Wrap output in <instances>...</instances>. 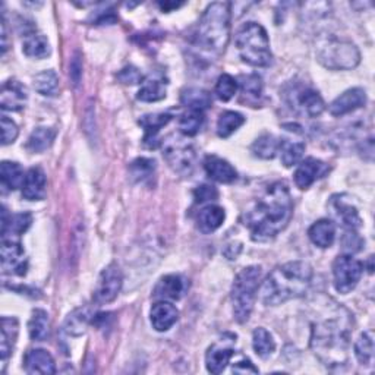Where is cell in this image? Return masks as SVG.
Segmentation results:
<instances>
[{
    "label": "cell",
    "instance_id": "obj_1",
    "mask_svg": "<svg viewBox=\"0 0 375 375\" xmlns=\"http://www.w3.org/2000/svg\"><path fill=\"white\" fill-rule=\"evenodd\" d=\"M293 214L289 188L277 182L258 197L242 214L243 226L255 242H268L283 232Z\"/></svg>",
    "mask_w": 375,
    "mask_h": 375
},
{
    "label": "cell",
    "instance_id": "obj_2",
    "mask_svg": "<svg viewBox=\"0 0 375 375\" xmlns=\"http://www.w3.org/2000/svg\"><path fill=\"white\" fill-rule=\"evenodd\" d=\"M352 315L339 305L329 306L317 317L311 330V349L329 368L345 367L350 346Z\"/></svg>",
    "mask_w": 375,
    "mask_h": 375
},
{
    "label": "cell",
    "instance_id": "obj_3",
    "mask_svg": "<svg viewBox=\"0 0 375 375\" xmlns=\"http://www.w3.org/2000/svg\"><path fill=\"white\" fill-rule=\"evenodd\" d=\"M311 280L313 268L304 261H292L275 267L261 287V301L268 306H277L301 298L311 286Z\"/></svg>",
    "mask_w": 375,
    "mask_h": 375
},
{
    "label": "cell",
    "instance_id": "obj_4",
    "mask_svg": "<svg viewBox=\"0 0 375 375\" xmlns=\"http://www.w3.org/2000/svg\"><path fill=\"white\" fill-rule=\"evenodd\" d=\"M231 5L211 4L193 32V44L203 52L220 56L231 36Z\"/></svg>",
    "mask_w": 375,
    "mask_h": 375
},
{
    "label": "cell",
    "instance_id": "obj_5",
    "mask_svg": "<svg viewBox=\"0 0 375 375\" xmlns=\"http://www.w3.org/2000/svg\"><path fill=\"white\" fill-rule=\"evenodd\" d=\"M240 59L255 68H266L271 63V50L267 31L257 22L243 25L235 39Z\"/></svg>",
    "mask_w": 375,
    "mask_h": 375
},
{
    "label": "cell",
    "instance_id": "obj_6",
    "mask_svg": "<svg viewBox=\"0 0 375 375\" xmlns=\"http://www.w3.org/2000/svg\"><path fill=\"white\" fill-rule=\"evenodd\" d=\"M261 267L250 266L240 270L232 286V306L233 315L239 324L247 322L251 317L257 290L261 282Z\"/></svg>",
    "mask_w": 375,
    "mask_h": 375
},
{
    "label": "cell",
    "instance_id": "obj_7",
    "mask_svg": "<svg viewBox=\"0 0 375 375\" xmlns=\"http://www.w3.org/2000/svg\"><path fill=\"white\" fill-rule=\"evenodd\" d=\"M317 59L327 69L348 71L357 67L361 53L352 41L333 36L320 43L317 47Z\"/></svg>",
    "mask_w": 375,
    "mask_h": 375
},
{
    "label": "cell",
    "instance_id": "obj_8",
    "mask_svg": "<svg viewBox=\"0 0 375 375\" xmlns=\"http://www.w3.org/2000/svg\"><path fill=\"white\" fill-rule=\"evenodd\" d=\"M285 100L293 111L306 118H317L325 109L324 100L318 91L298 83L290 84L285 90Z\"/></svg>",
    "mask_w": 375,
    "mask_h": 375
},
{
    "label": "cell",
    "instance_id": "obj_9",
    "mask_svg": "<svg viewBox=\"0 0 375 375\" xmlns=\"http://www.w3.org/2000/svg\"><path fill=\"white\" fill-rule=\"evenodd\" d=\"M364 273V264L352 255H339L333 263L334 287L341 295H348L357 283Z\"/></svg>",
    "mask_w": 375,
    "mask_h": 375
},
{
    "label": "cell",
    "instance_id": "obj_10",
    "mask_svg": "<svg viewBox=\"0 0 375 375\" xmlns=\"http://www.w3.org/2000/svg\"><path fill=\"white\" fill-rule=\"evenodd\" d=\"M163 156H165L169 166L179 175L188 176L195 166V151L192 145L182 138L168 139L163 145Z\"/></svg>",
    "mask_w": 375,
    "mask_h": 375
},
{
    "label": "cell",
    "instance_id": "obj_11",
    "mask_svg": "<svg viewBox=\"0 0 375 375\" xmlns=\"http://www.w3.org/2000/svg\"><path fill=\"white\" fill-rule=\"evenodd\" d=\"M123 283V275L121 268L116 264H110L106 267L97 282L94 292V301L99 305H106L115 301L119 295Z\"/></svg>",
    "mask_w": 375,
    "mask_h": 375
},
{
    "label": "cell",
    "instance_id": "obj_12",
    "mask_svg": "<svg viewBox=\"0 0 375 375\" xmlns=\"http://www.w3.org/2000/svg\"><path fill=\"white\" fill-rule=\"evenodd\" d=\"M2 270L5 274H16V275H24L27 273L25 251L18 238H4Z\"/></svg>",
    "mask_w": 375,
    "mask_h": 375
},
{
    "label": "cell",
    "instance_id": "obj_13",
    "mask_svg": "<svg viewBox=\"0 0 375 375\" xmlns=\"http://www.w3.org/2000/svg\"><path fill=\"white\" fill-rule=\"evenodd\" d=\"M235 343L236 336L229 334V339L224 337L223 340H219L217 343L208 348L205 355V365L208 372L220 374L224 371L235 353Z\"/></svg>",
    "mask_w": 375,
    "mask_h": 375
},
{
    "label": "cell",
    "instance_id": "obj_14",
    "mask_svg": "<svg viewBox=\"0 0 375 375\" xmlns=\"http://www.w3.org/2000/svg\"><path fill=\"white\" fill-rule=\"evenodd\" d=\"M330 168L324 161L309 157L304 160L295 172V184L301 189H308L315 181L329 173Z\"/></svg>",
    "mask_w": 375,
    "mask_h": 375
},
{
    "label": "cell",
    "instance_id": "obj_15",
    "mask_svg": "<svg viewBox=\"0 0 375 375\" xmlns=\"http://www.w3.org/2000/svg\"><path fill=\"white\" fill-rule=\"evenodd\" d=\"M188 289V282L181 274H169L161 277L154 287V298L161 301H177L181 299Z\"/></svg>",
    "mask_w": 375,
    "mask_h": 375
},
{
    "label": "cell",
    "instance_id": "obj_16",
    "mask_svg": "<svg viewBox=\"0 0 375 375\" xmlns=\"http://www.w3.org/2000/svg\"><path fill=\"white\" fill-rule=\"evenodd\" d=\"M367 104V93L362 88H350L340 94L330 104V113L333 116H345Z\"/></svg>",
    "mask_w": 375,
    "mask_h": 375
},
{
    "label": "cell",
    "instance_id": "obj_17",
    "mask_svg": "<svg viewBox=\"0 0 375 375\" xmlns=\"http://www.w3.org/2000/svg\"><path fill=\"white\" fill-rule=\"evenodd\" d=\"M27 90L25 87L18 83V81L11 79L6 81L2 87V94H0V106L4 110L18 111L25 107L27 103Z\"/></svg>",
    "mask_w": 375,
    "mask_h": 375
},
{
    "label": "cell",
    "instance_id": "obj_18",
    "mask_svg": "<svg viewBox=\"0 0 375 375\" xmlns=\"http://www.w3.org/2000/svg\"><path fill=\"white\" fill-rule=\"evenodd\" d=\"M204 169L213 181L220 184H232L238 177V172L231 163L217 156H207L204 161Z\"/></svg>",
    "mask_w": 375,
    "mask_h": 375
},
{
    "label": "cell",
    "instance_id": "obj_19",
    "mask_svg": "<svg viewBox=\"0 0 375 375\" xmlns=\"http://www.w3.org/2000/svg\"><path fill=\"white\" fill-rule=\"evenodd\" d=\"M47 179L41 168H31L22 185V197L28 201H41L46 197Z\"/></svg>",
    "mask_w": 375,
    "mask_h": 375
},
{
    "label": "cell",
    "instance_id": "obj_20",
    "mask_svg": "<svg viewBox=\"0 0 375 375\" xmlns=\"http://www.w3.org/2000/svg\"><path fill=\"white\" fill-rule=\"evenodd\" d=\"M24 368L27 374H46L56 372V364L53 356L44 349H31L24 360Z\"/></svg>",
    "mask_w": 375,
    "mask_h": 375
},
{
    "label": "cell",
    "instance_id": "obj_21",
    "mask_svg": "<svg viewBox=\"0 0 375 375\" xmlns=\"http://www.w3.org/2000/svg\"><path fill=\"white\" fill-rule=\"evenodd\" d=\"M150 318L153 329H156L157 332H168L176 324L179 318V311L170 302L161 301L153 305Z\"/></svg>",
    "mask_w": 375,
    "mask_h": 375
},
{
    "label": "cell",
    "instance_id": "obj_22",
    "mask_svg": "<svg viewBox=\"0 0 375 375\" xmlns=\"http://www.w3.org/2000/svg\"><path fill=\"white\" fill-rule=\"evenodd\" d=\"M332 208L334 211L336 217L343 223L348 229L356 231L357 227H361V217L357 213V208L348 200H345V195H336L332 198Z\"/></svg>",
    "mask_w": 375,
    "mask_h": 375
},
{
    "label": "cell",
    "instance_id": "obj_23",
    "mask_svg": "<svg viewBox=\"0 0 375 375\" xmlns=\"http://www.w3.org/2000/svg\"><path fill=\"white\" fill-rule=\"evenodd\" d=\"M308 236L314 245L320 248H330L336 239V226L332 220L327 219L318 220L309 227Z\"/></svg>",
    "mask_w": 375,
    "mask_h": 375
},
{
    "label": "cell",
    "instance_id": "obj_24",
    "mask_svg": "<svg viewBox=\"0 0 375 375\" xmlns=\"http://www.w3.org/2000/svg\"><path fill=\"white\" fill-rule=\"evenodd\" d=\"M32 223V216L29 213H20L8 216L4 208L2 219V238H18L24 235Z\"/></svg>",
    "mask_w": 375,
    "mask_h": 375
},
{
    "label": "cell",
    "instance_id": "obj_25",
    "mask_svg": "<svg viewBox=\"0 0 375 375\" xmlns=\"http://www.w3.org/2000/svg\"><path fill=\"white\" fill-rule=\"evenodd\" d=\"M224 219H226V213H224V210L221 207H219V205H207L203 210H200V213L197 216L198 229L203 233L214 232L223 224Z\"/></svg>",
    "mask_w": 375,
    "mask_h": 375
},
{
    "label": "cell",
    "instance_id": "obj_26",
    "mask_svg": "<svg viewBox=\"0 0 375 375\" xmlns=\"http://www.w3.org/2000/svg\"><path fill=\"white\" fill-rule=\"evenodd\" d=\"M172 121V115L170 113H154V115H145L139 119V125L145 129V138H144V142L145 144H150L151 149H154L156 146V138H157V134H158V130L163 128V126H166L169 122Z\"/></svg>",
    "mask_w": 375,
    "mask_h": 375
},
{
    "label": "cell",
    "instance_id": "obj_27",
    "mask_svg": "<svg viewBox=\"0 0 375 375\" xmlns=\"http://www.w3.org/2000/svg\"><path fill=\"white\" fill-rule=\"evenodd\" d=\"M55 138H56V129L40 126L31 132L27 141V150L31 153H43L47 149H50Z\"/></svg>",
    "mask_w": 375,
    "mask_h": 375
},
{
    "label": "cell",
    "instance_id": "obj_28",
    "mask_svg": "<svg viewBox=\"0 0 375 375\" xmlns=\"http://www.w3.org/2000/svg\"><path fill=\"white\" fill-rule=\"evenodd\" d=\"M18 320L13 317H4L2 318V336H0V355L2 360L6 361L11 355L16 337H18Z\"/></svg>",
    "mask_w": 375,
    "mask_h": 375
},
{
    "label": "cell",
    "instance_id": "obj_29",
    "mask_svg": "<svg viewBox=\"0 0 375 375\" xmlns=\"http://www.w3.org/2000/svg\"><path fill=\"white\" fill-rule=\"evenodd\" d=\"M28 332L34 341H44L50 336V318L43 309H34L28 322Z\"/></svg>",
    "mask_w": 375,
    "mask_h": 375
},
{
    "label": "cell",
    "instance_id": "obj_30",
    "mask_svg": "<svg viewBox=\"0 0 375 375\" xmlns=\"http://www.w3.org/2000/svg\"><path fill=\"white\" fill-rule=\"evenodd\" d=\"M25 173L21 168L20 163L15 161H4L2 170H0V179H2V185L11 191L22 188L25 181Z\"/></svg>",
    "mask_w": 375,
    "mask_h": 375
},
{
    "label": "cell",
    "instance_id": "obj_31",
    "mask_svg": "<svg viewBox=\"0 0 375 375\" xmlns=\"http://www.w3.org/2000/svg\"><path fill=\"white\" fill-rule=\"evenodd\" d=\"M22 50L28 57L32 59H44L52 53L50 43H48V40L43 34L27 36L22 44Z\"/></svg>",
    "mask_w": 375,
    "mask_h": 375
},
{
    "label": "cell",
    "instance_id": "obj_32",
    "mask_svg": "<svg viewBox=\"0 0 375 375\" xmlns=\"http://www.w3.org/2000/svg\"><path fill=\"white\" fill-rule=\"evenodd\" d=\"M181 103L188 110L204 111L211 106V95L203 88H186L182 91Z\"/></svg>",
    "mask_w": 375,
    "mask_h": 375
},
{
    "label": "cell",
    "instance_id": "obj_33",
    "mask_svg": "<svg viewBox=\"0 0 375 375\" xmlns=\"http://www.w3.org/2000/svg\"><path fill=\"white\" fill-rule=\"evenodd\" d=\"M36 91L46 97H55L59 93V76L53 69L43 71L32 79Z\"/></svg>",
    "mask_w": 375,
    "mask_h": 375
},
{
    "label": "cell",
    "instance_id": "obj_34",
    "mask_svg": "<svg viewBox=\"0 0 375 375\" xmlns=\"http://www.w3.org/2000/svg\"><path fill=\"white\" fill-rule=\"evenodd\" d=\"M90 320H91V315L87 308L75 309L72 314L68 315L67 321H64L63 329L71 336H83L87 332Z\"/></svg>",
    "mask_w": 375,
    "mask_h": 375
},
{
    "label": "cell",
    "instance_id": "obj_35",
    "mask_svg": "<svg viewBox=\"0 0 375 375\" xmlns=\"http://www.w3.org/2000/svg\"><path fill=\"white\" fill-rule=\"evenodd\" d=\"M279 153H280V158L283 165L286 168H292L298 165V163L302 160L304 153H305V144L299 141H290V139L280 141Z\"/></svg>",
    "mask_w": 375,
    "mask_h": 375
},
{
    "label": "cell",
    "instance_id": "obj_36",
    "mask_svg": "<svg viewBox=\"0 0 375 375\" xmlns=\"http://www.w3.org/2000/svg\"><path fill=\"white\" fill-rule=\"evenodd\" d=\"M280 141L270 134H264L255 139V142L251 146V151L255 157L270 160L274 158L275 154L279 153Z\"/></svg>",
    "mask_w": 375,
    "mask_h": 375
},
{
    "label": "cell",
    "instance_id": "obj_37",
    "mask_svg": "<svg viewBox=\"0 0 375 375\" xmlns=\"http://www.w3.org/2000/svg\"><path fill=\"white\" fill-rule=\"evenodd\" d=\"M243 123H245V118L240 113L231 110L224 111L217 121V134L220 138H229Z\"/></svg>",
    "mask_w": 375,
    "mask_h": 375
},
{
    "label": "cell",
    "instance_id": "obj_38",
    "mask_svg": "<svg viewBox=\"0 0 375 375\" xmlns=\"http://www.w3.org/2000/svg\"><path fill=\"white\" fill-rule=\"evenodd\" d=\"M252 346L259 357L267 360L275 350V341L266 329L258 327L252 333Z\"/></svg>",
    "mask_w": 375,
    "mask_h": 375
},
{
    "label": "cell",
    "instance_id": "obj_39",
    "mask_svg": "<svg viewBox=\"0 0 375 375\" xmlns=\"http://www.w3.org/2000/svg\"><path fill=\"white\" fill-rule=\"evenodd\" d=\"M239 86L242 95L247 97L248 103L258 102L261 99V95H263V81H261V78L255 74L240 75Z\"/></svg>",
    "mask_w": 375,
    "mask_h": 375
},
{
    "label": "cell",
    "instance_id": "obj_40",
    "mask_svg": "<svg viewBox=\"0 0 375 375\" xmlns=\"http://www.w3.org/2000/svg\"><path fill=\"white\" fill-rule=\"evenodd\" d=\"M138 100L153 103L163 100L166 97V84L160 79H149L142 83L141 90L138 91Z\"/></svg>",
    "mask_w": 375,
    "mask_h": 375
},
{
    "label": "cell",
    "instance_id": "obj_41",
    "mask_svg": "<svg viewBox=\"0 0 375 375\" xmlns=\"http://www.w3.org/2000/svg\"><path fill=\"white\" fill-rule=\"evenodd\" d=\"M356 360L362 365H371L374 360V334L372 332H365L356 340L353 346Z\"/></svg>",
    "mask_w": 375,
    "mask_h": 375
},
{
    "label": "cell",
    "instance_id": "obj_42",
    "mask_svg": "<svg viewBox=\"0 0 375 375\" xmlns=\"http://www.w3.org/2000/svg\"><path fill=\"white\" fill-rule=\"evenodd\" d=\"M204 123V115L203 111L198 110H188L186 113L179 119V128L181 132L186 137H193L200 132V129Z\"/></svg>",
    "mask_w": 375,
    "mask_h": 375
},
{
    "label": "cell",
    "instance_id": "obj_43",
    "mask_svg": "<svg viewBox=\"0 0 375 375\" xmlns=\"http://www.w3.org/2000/svg\"><path fill=\"white\" fill-rule=\"evenodd\" d=\"M236 90H238V81L232 75L229 74L220 75L216 84V95L221 102H229L236 94Z\"/></svg>",
    "mask_w": 375,
    "mask_h": 375
},
{
    "label": "cell",
    "instance_id": "obj_44",
    "mask_svg": "<svg viewBox=\"0 0 375 375\" xmlns=\"http://www.w3.org/2000/svg\"><path fill=\"white\" fill-rule=\"evenodd\" d=\"M154 170H156V161L151 158H144V157L137 158L129 168L130 176H132L138 182H142L145 181V179H149Z\"/></svg>",
    "mask_w": 375,
    "mask_h": 375
},
{
    "label": "cell",
    "instance_id": "obj_45",
    "mask_svg": "<svg viewBox=\"0 0 375 375\" xmlns=\"http://www.w3.org/2000/svg\"><path fill=\"white\" fill-rule=\"evenodd\" d=\"M118 79L122 84L135 86V84H142L144 76L135 67H126L118 74Z\"/></svg>",
    "mask_w": 375,
    "mask_h": 375
},
{
    "label": "cell",
    "instance_id": "obj_46",
    "mask_svg": "<svg viewBox=\"0 0 375 375\" xmlns=\"http://www.w3.org/2000/svg\"><path fill=\"white\" fill-rule=\"evenodd\" d=\"M16 137H18V126L12 119L2 116V144L9 145L16 139Z\"/></svg>",
    "mask_w": 375,
    "mask_h": 375
},
{
    "label": "cell",
    "instance_id": "obj_47",
    "mask_svg": "<svg viewBox=\"0 0 375 375\" xmlns=\"http://www.w3.org/2000/svg\"><path fill=\"white\" fill-rule=\"evenodd\" d=\"M195 195V200L197 203H205V201H214L219 198V192L214 186H210V185H201L197 189L193 191Z\"/></svg>",
    "mask_w": 375,
    "mask_h": 375
},
{
    "label": "cell",
    "instance_id": "obj_48",
    "mask_svg": "<svg viewBox=\"0 0 375 375\" xmlns=\"http://www.w3.org/2000/svg\"><path fill=\"white\" fill-rule=\"evenodd\" d=\"M69 76H71L72 84L76 87L79 84L81 76H83V63H81L79 55H75L72 57V60H71V64H69Z\"/></svg>",
    "mask_w": 375,
    "mask_h": 375
},
{
    "label": "cell",
    "instance_id": "obj_49",
    "mask_svg": "<svg viewBox=\"0 0 375 375\" xmlns=\"http://www.w3.org/2000/svg\"><path fill=\"white\" fill-rule=\"evenodd\" d=\"M343 247H345L348 251H350V252H356V251H360V250H361V247H362V240H361L360 236H357V235L355 233V231H350V229H349V231L345 233Z\"/></svg>",
    "mask_w": 375,
    "mask_h": 375
},
{
    "label": "cell",
    "instance_id": "obj_50",
    "mask_svg": "<svg viewBox=\"0 0 375 375\" xmlns=\"http://www.w3.org/2000/svg\"><path fill=\"white\" fill-rule=\"evenodd\" d=\"M233 372H238V374H258V368H255L251 361L248 360H243V361H239L235 367H233Z\"/></svg>",
    "mask_w": 375,
    "mask_h": 375
}]
</instances>
